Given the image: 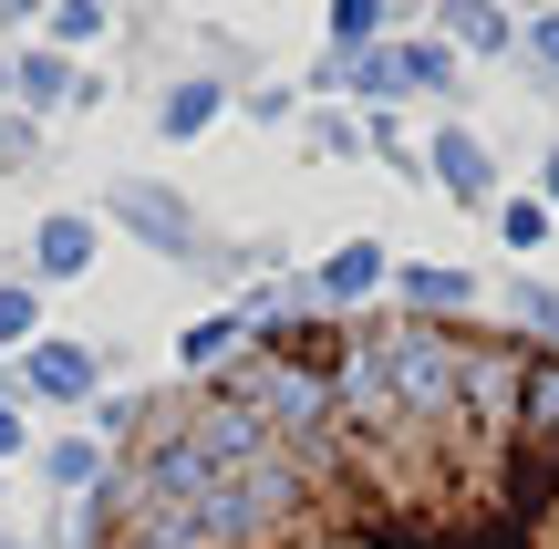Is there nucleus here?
I'll return each instance as SVG.
<instances>
[{
	"mask_svg": "<svg viewBox=\"0 0 559 549\" xmlns=\"http://www.w3.org/2000/svg\"><path fill=\"white\" fill-rule=\"evenodd\" d=\"M94 549H559V353L280 322L135 415Z\"/></svg>",
	"mask_w": 559,
	"mask_h": 549,
	"instance_id": "nucleus-1",
	"label": "nucleus"
},
{
	"mask_svg": "<svg viewBox=\"0 0 559 549\" xmlns=\"http://www.w3.org/2000/svg\"><path fill=\"white\" fill-rule=\"evenodd\" d=\"M436 166H445V187H456V198H498V177H487V145L466 135V124H445V135H436Z\"/></svg>",
	"mask_w": 559,
	"mask_h": 549,
	"instance_id": "nucleus-2",
	"label": "nucleus"
},
{
	"mask_svg": "<svg viewBox=\"0 0 559 549\" xmlns=\"http://www.w3.org/2000/svg\"><path fill=\"white\" fill-rule=\"evenodd\" d=\"M445 32H456V41H477V52H498V41H508V21H498V0H456V11H445Z\"/></svg>",
	"mask_w": 559,
	"mask_h": 549,
	"instance_id": "nucleus-3",
	"label": "nucleus"
},
{
	"mask_svg": "<svg viewBox=\"0 0 559 549\" xmlns=\"http://www.w3.org/2000/svg\"><path fill=\"white\" fill-rule=\"evenodd\" d=\"M373 270H383L373 249H342V260H332V290H342V301H353V290H373Z\"/></svg>",
	"mask_w": 559,
	"mask_h": 549,
	"instance_id": "nucleus-4",
	"label": "nucleus"
},
{
	"mask_svg": "<svg viewBox=\"0 0 559 549\" xmlns=\"http://www.w3.org/2000/svg\"><path fill=\"white\" fill-rule=\"evenodd\" d=\"M41 260H52V270H83V228H73V218L41 228Z\"/></svg>",
	"mask_w": 559,
	"mask_h": 549,
	"instance_id": "nucleus-5",
	"label": "nucleus"
},
{
	"mask_svg": "<svg viewBox=\"0 0 559 549\" xmlns=\"http://www.w3.org/2000/svg\"><path fill=\"white\" fill-rule=\"evenodd\" d=\"M415 83H445V52H436V41H415V52H404V94H415Z\"/></svg>",
	"mask_w": 559,
	"mask_h": 549,
	"instance_id": "nucleus-6",
	"label": "nucleus"
},
{
	"mask_svg": "<svg viewBox=\"0 0 559 549\" xmlns=\"http://www.w3.org/2000/svg\"><path fill=\"white\" fill-rule=\"evenodd\" d=\"M207 104H218V94H207V83H187V94L166 104V124H177V135H187V124H207Z\"/></svg>",
	"mask_w": 559,
	"mask_h": 549,
	"instance_id": "nucleus-7",
	"label": "nucleus"
},
{
	"mask_svg": "<svg viewBox=\"0 0 559 549\" xmlns=\"http://www.w3.org/2000/svg\"><path fill=\"white\" fill-rule=\"evenodd\" d=\"M373 11H383V0H342V11H332V21H342V41H362V32H373Z\"/></svg>",
	"mask_w": 559,
	"mask_h": 549,
	"instance_id": "nucleus-8",
	"label": "nucleus"
},
{
	"mask_svg": "<svg viewBox=\"0 0 559 549\" xmlns=\"http://www.w3.org/2000/svg\"><path fill=\"white\" fill-rule=\"evenodd\" d=\"M528 52H539V73H559V21H539V32H528Z\"/></svg>",
	"mask_w": 559,
	"mask_h": 549,
	"instance_id": "nucleus-9",
	"label": "nucleus"
},
{
	"mask_svg": "<svg viewBox=\"0 0 559 549\" xmlns=\"http://www.w3.org/2000/svg\"><path fill=\"white\" fill-rule=\"evenodd\" d=\"M549 207H559V156H549Z\"/></svg>",
	"mask_w": 559,
	"mask_h": 549,
	"instance_id": "nucleus-10",
	"label": "nucleus"
}]
</instances>
